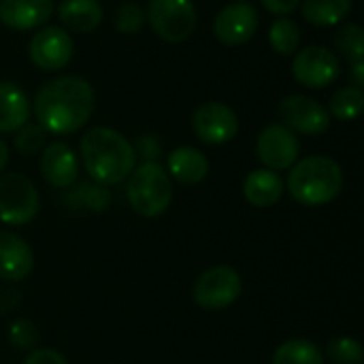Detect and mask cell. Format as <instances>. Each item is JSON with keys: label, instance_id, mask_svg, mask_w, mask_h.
Returning <instances> with one entry per match:
<instances>
[{"label": "cell", "instance_id": "21", "mask_svg": "<svg viewBox=\"0 0 364 364\" xmlns=\"http://www.w3.org/2000/svg\"><path fill=\"white\" fill-rule=\"evenodd\" d=\"M301 2H303L305 21L314 26H337L352 11V0H301Z\"/></svg>", "mask_w": 364, "mask_h": 364}, {"label": "cell", "instance_id": "26", "mask_svg": "<svg viewBox=\"0 0 364 364\" xmlns=\"http://www.w3.org/2000/svg\"><path fill=\"white\" fill-rule=\"evenodd\" d=\"M335 45L337 49L343 53V58H348L350 62H358L364 60V30L358 23H346L337 30L335 36Z\"/></svg>", "mask_w": 364, "mask_h": 364}, {"label": "cell", "instance_id": "4", "mask_svg": "<svg viewBox=\"0 0 364 364\" xmlns=\"http://www.w3.org/2000/svg\"><path fill=\"white\" fill-rule=\"evenodd\" d=\"M126 198L134 213L158 218L173 203V181L158 162H143L128 175Z\"/></svg>", "mask_w": 364, "mask_h": 364}, {"label": "cell", "instance_id": "10", "mask_svg": "<svg viewBox=\"0 0 364 364\" xmlns=\"http://www.w3.org/2000/svg\"><path fill=\"white\" fill-rule=\"evenodd\" d=\"M192 130L207 145H224L237 136L239 117L228 105L209 100V102H203L194 111Z\"/></svg>", "mask_w": 364, "mask_h": 364}, {"label": "cell", "instance_id": "19", "mask_svg": "<svg viewBox=\"0 0 364 364\" xmlns=\"http://www.w3.org/2000/svg\"><path fill=\"white\" fill-rule=\"evenodd\" d=\"M30 117V100L13 81H0V132H17Z\"/></svg>", "mask_w": 364, "mask_h": 364}, {"label": "cell", "instance_id": "8", "mask_svg": "<svg viewBox=\"0 0 364 364\" xmlns=\"http://www.w3.org/2000/svg\"><path fill=\"white\" fill-rule=\"evenodd\" d=\"M339 70L341 66L337 53L324 45H309L301 49L292 62L294 79L309 90H322L331 85L339 77Z\"/></svg>", "mask_w": 364, "mask_h": 364}, {"label": "cell", "instance_id": "1", "mask_svg": "<svg viewBox=\"0 0 364 364\" xmlns=\"http://www.w3.org/2000/svg\"><path fill=\"white\" fill-rule=\"evenodd\" d=\"M94 113V90L77 75L47 81L34 96L38 126L51 134H70L87 124Z\"/></svg>", "mask_w": 364, "mask_h": 364}, {"label": "cell", "instance_id": "15", "mask_svg": "<svg viewBox=\"0 0 364 364\" xmlns=\"http://www.w3.org/2000/svg\"><path fill=\"white\" fill-rule=\"evenodd\" d=\"M53 0H0V21L11 30H36L53 15Z\"/></svg>", "mask_w": 364, "mask_h": 364}, {"label": "cell", "instance_id": "9", "mask_svg": "<svg viewBox=\"0 0 364 364\" xmlns=\"http://www.w3.org/2000/svg\"><path fill=\"white\" fill-rule=\"evenodd\" d=\"M277 113L282 117V124L294 134L299 132L307 136H320L331 126V113L326 111V107L303 94L286 96L279 102Z\"/></svg>", "mask_w": 364, "mask_h": 364}, {"label": "cell", "instance_id": "20", "mask_svg": "<svg viewBox=\"0 0 364 364\" xmlns=\"http://www.w3.org/2000/svg\"><path fill=\"white\" fill-rule=\"evenodd\" d=\"M60 21L79 34L92 32L102 21V6L98 0H62L58 4Z\"/></svg>", "mask_w": 364, "mask_h": 364}, {"label": "cell", "instance_id": "32", "mask_svg": "<svg viewBox=\"0 0 364 364\" xmlns=\"http://www.w3.org/2000/svg\"><path fill=\"white\" fill-rule=\"evenodd\" d=\"M23 364H68V363H66V358H64L60 352H55V350H51V348H36V350H32V352L26 356Z\"/></svg>", "mask_w": 364, "mask_h": 364}, {"label": "cell", "instance_id": "11", "mask_svg": "<svg viewBox=\"0 0 364 364\" xmlns=\"http://www.w3.org/2000/svg\"><path fill=\"white\" fill-rule=\"evenodd\" d=\"M301 154V143L292 130L284 124L267 126L256 141V156L269 171H288L294 166Z\"/></svg>", "mask_w": 364, "mask_h": 364}, {"label": "cell", "instance_id": "13", "mask_svg": "<svg viewBox=\"0 0 364 364\" xmlns=\"http://www.w3.org/2000/svg\"><path fill=\"white\" fill-rule=\"evenodd\" d=\"M260 17L250 2H232L224 6L213 19V32L224 45H243L258 30Z\"/></svg>", "mask_w": 364, "mask_h": 364}, {"label": "cell", "instance_id": "34", "mask_svg": "<svg viewBox=\"0 0 364 364\" xmlns=\"http://www.w3.org/2000/svg\"><path fill=\"white\" fill-rule=\"evenodd\" d=\"M352 79H354V85L363 90V85H364V60L352 62Z\"/></svg>", "mask_w": 364, "mask_h": 364}, {"label": "cell", "instance_id": "17", "mask_svg": "<svg viewBox=\"0 0 364 364\" xmlns=\"http://www.w3.org/2000/svg\"><path fill=\"white\" fill-rule=\"evenodd\" d=\"M168 177L183 186H196L209 175V160L200 149L194 147H177L168 154Z\"/></svg>", "mask_w": 364, "mask_h": 364}, {"label": "cell", "instance_id": "14", "mask_svg": "<svg viewBox=\"0 0 364 364\" xmlns=\"http://www.w3.org/2000/svg\"><path fill=\"white\" fill-rule=\"evenodd\" d=\"M41 175L53 188L66 190L75 186L79 177V160L77 154L66 143H49L41 154Z\"/></svg>", "mask_w": 364, "mask_h": 364}, {"label": "cell", "instance_id": "29", "mask_svg": "<svg viewBox=\"0 0 364 364\" xmlns=\"http://www.w3.org/2000/svg\"><path fill=\"white\" fill-rule=\"evenodd\" d=\"M145 23V11L134 2H124L115 11V28L122 34H136Z\"/></svg>", "mask_w": 364, "mask_h": 364}, {"label": "cell", "instance_id": "3", "mask_svg": "<svg viewBox=\"0 0 364 364\" xmlns=\"http://www.w3.org/2000/svg\"><path fill=\"white\" fill-rule=\"evenodd\" d=\"M290 196L305 207H322L335 200L343 190V171L328 156H309L294 162L288 175Z\"/></svg>", "mask_w": 364, "mask_h": 364}, {"label": "cell", "instance_id": "6", "mask_svg": "<svg viewBox=\"0 0 364 364\" xmlns=\"http://www.w3.org/2000/svg\"><path fill=\"white\" fill-rule=\"evenodd\" d=\"M145 19L166 43L188 41L198 21L192 0H149Z\"/></svg>", "mask_w": 364, "mask_h": 364}, {"label": "cell", "instance_id": "28", "mask_svg": "<svg viewBox=\"0 0 364 364\" xmlns=\"http://www.w3.org/2000/svg\"><path fill=\"white\" fill-rule=\"evenodd\" d=\"M47 132L38 124H23L15 134V149L21 156H34L45 147Z\"/></svg>", "mask_w": 364, "mask_h": 364}, {"label": "cell", "instance_id": "12", "mask_svg": "<svg viewBox=\"0 0 364 364\" xmlns=\"http://www.w3.org/2000/svg\"><path fill=\"white\" fill-rule=\"evenodd\" d=\"M73 38L66 30L49 26L41 28L28 45V53L34 66L41 70H60L73 58Z\"/></svg>", "mask_w": 364, "mask_h": 364}, {"label": "cell", "instance_id": "36", "mask_svg": "<svg viewBox=\"0 0 364 364\" xmlns=\"http://www.w3.org/2000/svg\"><path fill=\"white\" fill-rule=\"evenodd\" d=\"M243 2H245V0H243Z\"/></svg>", "mask_w": 364, "mask_h": 364}, {"label": "cell", "instance_id": "25", "mask_svg": "<svg viewBox=\"0 0 364 364\" xmlns=\"http://www.w3.org/2000/svg\"><path fill=\"white\" fill-rule=\"evenodd\" d=\"M66 203L73 207H85L100 213L111 203V194L100 183H79L73 192L66 194Z\"/></svg>", "mask_w": 364, "mask_h": 364}, {"label": "cell", "instance_id": "2", "mask_svg": "<svg viewBox=\"0 0 364 364\" xmlns=\"http://www.w3.org/2000/svg\"><path fill=\"white\" fill-rule=\"evenodd\" d=\"M81 162L87 175L100 186L122 183L136 166L132 143L113 128L96 126L81 136Z\"/></svg>", "mask_w": 364, "mask_h": 364}, {"label": "cell", "instance_id": "24", "mask_svg": "<svg viewBox=\"0 0 364 364\" xmlns=\"http://www.w3.org/2000/svg\"><path fill=\"white\" fill-rule=\"evenodd\" d=\"M271 47L282 55H292L301 43V30L290 17H277L269 30Z\"/></svg>", "mask_w": 364, "mask_h": 364}, {"label": "cell", "instance_id": "16", "mask_svg": "<svg viewBox=\"0 0 364 364\" xmlns=\"http://www.w3.org/2000/svg\"><path fill=\"white\" fill-rule=\"evenodd\" d=\"M34 269L30 245L11 230H0V279L23 282Z\"/></svg>", "mask_w": 364, "mask_h": 364}, {"label": "cell", "instance_id": "18", "mask_svg": "<svg viewBox=\"0 0 364 364\" xmlns=\"http://www.w3.org/2000/svg\"><path fill=\"white\" fill-rule=\"evenodd\" d=\"M284 179L279 173L269 168H256L252 171L243 181V196L254 207H273L284 196Z\"/></svg>", "mask_w": 364, "mask_h": 364}, {"label": "cell", "instance_id": "30", "mask_svg": "<svg viewBox=\"0 0 364 364\" xmlns=\"http://www.w3.org/2000/svg\"><path fill=\"white\" fill-rule=\"evenodd\" d=\"M9 341L17 350H32L38 343V331L32 320L28 318H17L9 326Z\"/></svg>", "mask_w": 364, "mask_h": 364}, {"label": "cell", "instance_id": "33", "mask_svg": "<svg viewBox=\"0 0 364 364\" xmlns=\"http://www.w3.org/2000/svg\"><path fill=\"white\" fill-rule=\"evenodd\" d=\"M264 9L273 15H290L292 11H296V6L301 4V0H262Z\"/></svg>", "mask_w": 364, "mask_h": 364}, {"label": "cell", "instance_id": "31", "mask_svg": "<svg viewBox=\"0 0 364 364\" xmlns=\"http://www.w3.org/2000/svg\"><path fill=\"white\" fill-rule=\"evenodd\" d=\"M132 147H134V154L141 156L145 162H156L160 158V154H162V145H160V141L154 134L139 136Z\"/></svg>", "mask_w": 364, "mask_h": 364}, {"label": "cell", "instance_id": "5", "mask_svg": "<svg viewBox=\"0 0 364 364\" xmlns=\"http://www.w3.org/2000/svg\"><path fill=\"white\" fill-rule=\"evenodd\" d=\"M41 209L36 186L21 173H0V222L6 226L30 224Z\"/></svg>", "mask_w": 364, "mask_h": 364}, {"label": "cell", "instance_id": "27", "mask_svg": "<svg viewBox=\"0 0 364 364\" xmlns=\"http://www.w3.org/2000/svg\"><path fill=\"white\" fill-rule=\"evenodd\" d=\"M326 356L333 364H363V346L352 337H335L326 346Z\"/></svg>", "mask_w": 364, "mask_h": 364}, {"label": "cell", "instance_id": "22", "mask_svg": "<svg viewBox=\"0 0 364 364\" xmlns=\"http://www.w3.org/2000/svg\"><path fill=\"white\" fill-rule=\"evenodd\" d=\"M273 364H324V354L309 339H290L275 350Z\"/></svg>", "mask_w": 364, "mask_h": 364}, {"label": "cell", "instance_id": "35", "mask_svg": "<svg viewBox=\"0 0 364 364\" xmlns=\"http://www.w3.org/2000/svg\"><path fill=\"white\" fill-rule=\"evenodd\" d=\"M6 164H9V147H6V143L0 139V173L6 168Z\"/></svg>", "mask_w": 364, "mask_h": 364}, {"label": "cell", "instance_id": "23", "mask_svg": "<svg viewBox=\"0 0 364 364\" xmlns=\"http://www.w3.org/2000/svg\"><path fill=\"white\" fill-rule=\"evenodd\" d=\"M364 105V94L360 87L356 85H346L341 90H337L331 98V105H328V113L341 122H352L360 115Z\"/></svg>", "mask_w": 364, "mask_h": 364}, {"label": "cell", "instance_id": "7", "mask_svg": "<svg viewBox=\"0 0 364 364\" xmlns=\"http://www.w3.org/2000/svg\"><path fill=\"white\" fill-rule=\"evenodd\" d=\"M243 292L241 275L226 264L207 269L194 284V303L207 311H220L230 307Z\"/></svg>", "mask_w": 364, "mask_h": 364}]
</instances>
